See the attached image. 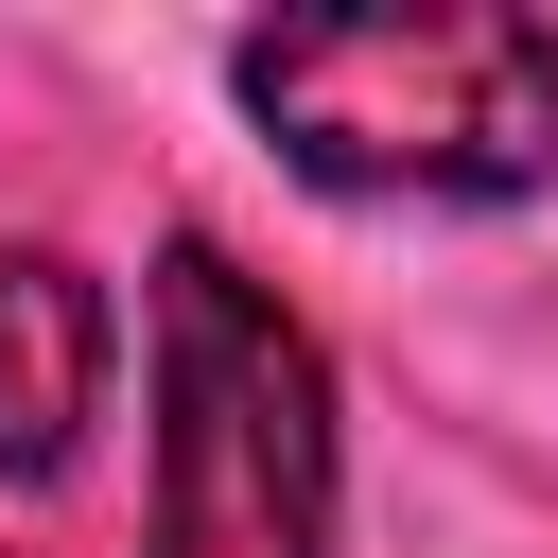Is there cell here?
<instances>
[{
  "label": "cell",
  "instance_id": "1",
  "mask_svg": "<svg viewBox=\"0 0 558 558\" xmlns=\"http://www.w3.org/2000/svg\"><path fill=\"white\" fill-rule=\"evenodd\" d=\"M244 122L314 174V192H384V209H488L558 174V17H262L227 52Z\"/></svg>",
  "mask_w": 558,
  "mask_h": 558
},
{
  "label": "cell",
  "instance_id": "2",
  "mask_svg": "<svg viewBox=\"0 0 558 558\" xmlns=\"http://www.w3.org/2000/svg\"><path fill=\"white\" fill-rule=\"evenodd\" d=\"M331 366L209 244H157V558H331Z\"/></svg>",
  "mask_w": 558,
  "mask_h": 558
},
{
  "label": "cell",
  "instance_id": "3",
  "mask_svg": "<svg viewBox=\"0 0 558 558\" xmlns=\"http://www.w3.org/2000/svg\"><path fill=\"white\" fill-rule=\"evenodd\" d=\"M105 366H122V314L70 244H0V488H52L105 418Z\"/></svg>",
  "mask_w": 558,
  "mask_h": 558
}]
</instances>
